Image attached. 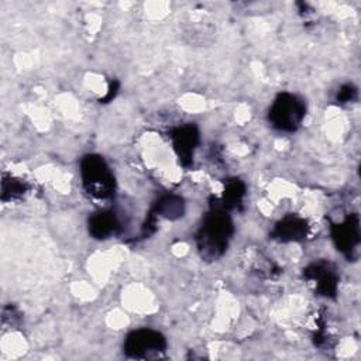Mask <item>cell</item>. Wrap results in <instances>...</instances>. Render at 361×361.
<instances>
[{
    "instance_id": "11",
    "label": "cell",
    "mask_w": 361,
    "mask_h": 361,
    "mask_svg": "<svg viewBox=\"0 0 361 361\" xmlns=\"http://www.w3.org/2000/svg\"><path fill=\"white\" fill-rule=\"evenodd\" d=\"M245 196V185L240 179H231L227 182L223 197L221 199H214L216 203H219L223 209L227 212L231 209H235L243 203V199Z\"/></svg>"
},
{
    "instance_id": "2",
    "label": "cell",
    "mask_w": 361,
    "mask_h": 361,
    "mask_svg": "<svg viewBox=\"0 0 361 361\" xmlns=\"http://www.w3.org/2000/svg\"><path fill=\"white\" fill-rule=\"evenodd\" d=\"M80 178L85 192L94 199H109L116 189L114 175L103 157L89 154L80 161Z\"/></svg>"
},
{
    "instance_id": "14",
    "label": "cell",
    "mask_w": 361,
    "mask_h": 361,
    "mask_svg": "<svg viewBox=\"0 0 361 361\" xmlns=\"http://www.w3.org/2000/svg\"><path fill=\"white\" fill-rule=\"evenodd\" d=\"M118 86H120L118 82H116V80H111V82H110L109 89H107V93H106V96L102 99L103 103H107V102H110V100L114 99V96H116L117 92H118Z\"/></svg>"
},
{
    "instance_id": "1",
    "label": "cell",
    "mask_w": 361,
    "mask_h": 361,
    "mask_svg": "<svg viewBox=\"0 0 361 361\" xmlns=\"http://www.w3.org/2000/svg\"><path fill=\"white\" fill-rule=\"evenodd\" d=\"M233 233L234 226L228 212L213 202L210 212L204 216L196 234V245L200 257L207 261L220 258L227 250Z\"/></svg>"
},
{
    "instance_id": "10",
    "label": "cell",
    "mask_w": 361,
    "mask_h": 361,
    "mask_svg": "<svg viewBox=\"0 0 361 361\" xmlns=\"http://www.w3.org/2000/svg\"><path fill=\"white\" fill-rule=\"evenodd\" d=\"M185 213V202L180 196L166 193L162 195L154 204L151 214L155 217H164L168 220H176Z\"/></svg>"
},
{
    "instance_id": "4",
    "label": "cell",
    "mask_w": 361,
    "mask_h": 361,
    "mask_svg": "<svg viewBox=\"0 0 361 361\" xmlns=\"http://www.w3.org/2000/svg\"><path fill=\"white\" fill-rule=\"evenodd\" d=\"M166 338L152 329L133 330L124 341V353L130 358L149 360L161 357L166 350Z\"/></svg>"
},
{
    "instance_id": "9",
    "label": "cell",
    "mask_w": 361,
    "mask_h": 361,
    "mask_svg": "<svg viewBox=\"0 0 361 361\" xmlns=\"http://www.w3.org/2000/svg\"><path fill=\"white\" fill-rule=\"evenodd\" d=\"M120 228H121L120 220L117 214L111 210H103V212L94 213L89 219V233L92 237L97 240L109 238L117 234Z\"/></svg>"
},
{
    "instance_id": "12",
    "label": "cell",
    "mask_w": 361,
    "mask_h": 361,
    "mask_svg": "<svg viewBox=\"0 0 361 361\" xmlns=\"http://www.w3.org/2000/svg\"><path fill=\"white\" fill-rule=\"evenodd\" d=\"M28 186L21 179H16L11 176H3L1 180V200L3 202H11L17 200L24 196Z\"/></svg>"
},
{
    "instance_id": "7",
    "label": "cell",
    "mask_w": 361,
    "mask_h": 361,
    "mask_svg": "<svg viewBox=\"0 0 361 361\" xmlns=\"http://www.w3.org/2000/svg\"><path fill=\"white\" fill-rule=\"evenodd\" d=\"M171 140L173 149L179 158V162L188 168L193 162V152L199 144V130L195 124L188 123L175 127L171 131Z\"/></svg>"
},
{
    "instance_id": "3",
    "label": "cell",
    "mask_w": 361,
    "mask_h": 361,
    "mask_svg": "<svg viewBox=\"0 0 361 361\" xmlns=\"http://www.w3.org/2000/svg\"><path fill=\"white\" fill-rule=\"evenodd\" d=\"M306 116L305 102L293 93H279L272 102L268 113L274 128L285 133L296 131Z\"/></svg>"
},
{
    "instance_id": "5",
    "label": "cell",
    "mask_w": 361,
    "mask_h": 361,
    "mask_svg": "<svg viewBox=\"0 0 361 361\" xmlns=\"http://www.w3.org/2000/svg\"><path fill=\"white\" fill-rule=\"evenodd\" d=\"M306 281L314 283V289L324 298H336L338 288V274L336 267L324 259L314 261L303 269Z\"/></svg>"
},
{
    "instance_id": "8",
    "label": "cell",
    "mask_w": 361,
    "mask_h": 361,
    "mask_svg": "<svg viewBox=\"0 0 361 361\" xmlns=\"http://www.w3.org/2000/svg\"><path fill=\"white\" fill-rule=\"evenodd\" d=\"M307 230L309 227L306 220L298 216H286L276 223L275 228L271 233V237L282 243L300 241L307 235Z\"/></svg>"
},
{
    "instance_id": "6",
    "label": "cell",
    "mask_w": 361,
    "mask_h": 361,
    "mask_svg": "<svg viewBox=\"0 0 361 361\" xmlns=\"http://www.w3.org/2000/svg\"><path fill=\"white\" fill-rule=\"evenodd\" d=\"M331 235L338 251H341L348 259H354L358 254L360 245V219L353 213L347 216L341 223L333 224Z\"/></svg>"
},
{
    "instance_id": "13",
    "label": "cell",
    "mask_w": 361,
    "mask_h": 361,
    "mask_svg": "<svg viewBox=\"0 0 361 361\" xmlns=\"http://www.w3.org/2000/svg\"><path fill=\"white\" fill-rule=\"evenodd\" d=\"M357 87L353 83H344L343 86H340L338 92H337V102L338 103H348L357 99Z\"/></svg>"
}]
</instances>
